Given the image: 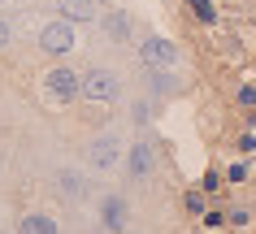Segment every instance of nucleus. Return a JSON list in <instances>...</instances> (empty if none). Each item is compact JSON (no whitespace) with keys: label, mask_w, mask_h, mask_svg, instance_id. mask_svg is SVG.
Here are the masks:
<instances>
[{"label":"nucleus","mask_w":256,"mask_h":234,"mask_svg":"<svg viewBox=\"0 0 256 234\" xmlns=\"http://www.w3.org/2000/svg\"><path fill=\"white\" fill-rule=\"evenodd\" d=\"M191 13L200 17V22H217V9L208 4V0H191Z\"/></svg>","instance_id":"nucleus-12"},{"label":"nucleus","mask_w":256,"mask_h":234,"mask_svg":"<svg viewBox=\"0 0 256 234\" xmlns=\"http://www.w3.org/2000/svg\"><path fill=\"white\" fill-rule=\"evenodd\" d=\"M56 9H61L66 22H92V17H96L92 0H56Z\"/></svg>","instance_id":"nucleus-7"},{"label":"nucleus","mask_w":256,"mask_h":234,"mask_svg":"<svg viewBox=\"0 0 256 234\" xmlns=\"http://www.w3.org/2000/svg\"><path fill=\"white\" fill-rule=\"evenodd\" d=\"M40 91H44V100H52V104H70V100L82 96V74L70 69V65H52L44 74Z\"/></svg>","instance_id":"nucleus-1"},{"label":"nucleus","mask_w":256,"mask_h":234,"mask_svg":"<svg viewBox=\"0 0 256 234\" xmlns=\"http://www.w3.org/2000/svg\"><path fill=\"white\" fill-rule=\"evenodd\" d=\"M18 234H56V221L44 217V213H26L18 221Z\"/></svg>","instance_id":"nucleus-8"},{"label":"nucleus","mask_w":256,"mask_h":234,"mask_svg":"<svg viewBox=\"0 0 256 234\" xmlns=\"http://www.w3.org/2000/svg\"><path fill=\"white\" fill-rule=\"evenodd\" d=\"M74 43H78V35H74L70 22H48V26L40 30V48H44V52H52V56H66Z\"/></svg>","instance_id":"nucleus-3"},{"label":"nucleus","mask_w":256,"mask_h":234,"mask_svg":"<svg viewBox=\"0 0 256 234\" xmlns=\"http://www.w3.org/2000/svg\"><path fill=\"white\" fill-rule=\"evenodd\" d=\"M148 169H152V148H148V143H135V148H130V174L144 178Z\"/></svg>","instance_id":"nucleus-9"},{"label":"nucleus","mask_w":256,"mask_h":234,"mask_svg":"<svg viewBox=\"0 0 256 234\" xmlns=\"http://www.w3.org/2000/svg\"><path fill=\"white\" fill-rule=\"evenodd\" d=\"M87 161H92L100 174H108V169L122 161V143H118V135H96V139H92V148H87Z\"/></svg>","instance_id":"nucleus-4"},{"label":"nucleus","mask_w":256,"mask_h":234,"mask_svg":"<svg viewBox=\"0 0 256 234\" xmlns=\"http://www.w3.org/2000/svg\"><path fill=\"white\" fill-rule=\"evenodd\" d=\"M56 182H61V191H66L70 200H82V195H87V182H82L78 174H70V169H61V174H56Z\"/></svg>","instance_id":"nucleus-10"},{"label":"nucleus","mask_w":256,"mask_h":234,"mask_svg":"<svg viewBox=\"0 0 256 234\" xmlns=\"http://www.w3.org/2000/svg\"><path fill=\"white\" fill-rule=\"evenodd\" d=\"M139 61L144 65H156V69H170V65H178V48L170 39H156L152 35V39L139 43Z\"/></svg>","instance_id":"nucleus-5"},{"label":"nucleus","mask_w":256,"mask_h":234,"mask_svg":"<svg viewBox=\"0 0 256 234\" xmlns=\"http://www.w3.org/2000/svg\"><path fill=\"white\" fill-rule=\"evenodd\" d=\"M104 30H108V35H118V39H126V35H130V17H126V13H113L104 22Z\"/></svg>","instance_id":"nucleus-11"},{"label":"nucleus","mask_w":256,"mask_h":234,"mask_svg":"<svg viewBox=\"0 0 256 234\" xmlns=\"http://www.w3.org/2000/svg\"><path fill=\"white\" fill-rule=\"evenodd\" d=\"M239 100H243V104H256V87H243V91H239Z\"/></svg>","instance_id":"nucleus-14"},{"label":"nucleus","mask_w":256,"mask_h":234,"mask_svg":"<svg viewBox=\"0 0 256 234\" xmlns=\"http://www.w3.org/2000/svg\"><path fill=\"white\" fill-rule=\"evenodd\" d=\"M100 221H104V230L118 234L122 226H126V200H122V195H108L104 204H100Z\"/></svg>","instance_id":"nucleus-6"},{"label":"nucleus","mask_w":256,"mask_h":234,"mask_svg":"<svg viewBox=\"0 0 256 234\" xmlns=\"http://www.w3.org/2000/svg\"><path fill=\"white\" fill-rule=\"evenodd\" d=\"M9 39H14V30H9V26H4V22H0V48H4V43H9Z\"/></svg>","instance_id":"nucleus-15"},{"label":"nucleus","mask_w":256,"mask_h":234,"mask_svg":"<svg viewBox=\"0 0 256 234\" xmlns=\"http://www.w3.org/2000/svg\"><path fill=\"white\" fill-rule=\"evenodd\" d=\"M122 96V83L113 69H87L82 74V100H96V104H108V100Z\"/></svg>","instance_id":"nucleus-2"},{"label":"nucleus","mask_w":256,"mask_h":234,"mask_svg":"<svg viewBox=\"0 0 256 234\" xmlns=\"http://www.w3.org/2000/svg\"><path fill=\"white\" fill-rule=\"evenodd\" d=\"M152 87H156V91H161V96H165V91H170V87H174V83H170V74H152Z\"/></svg>","instance_id":"nucleus-13"}]
</instances>
